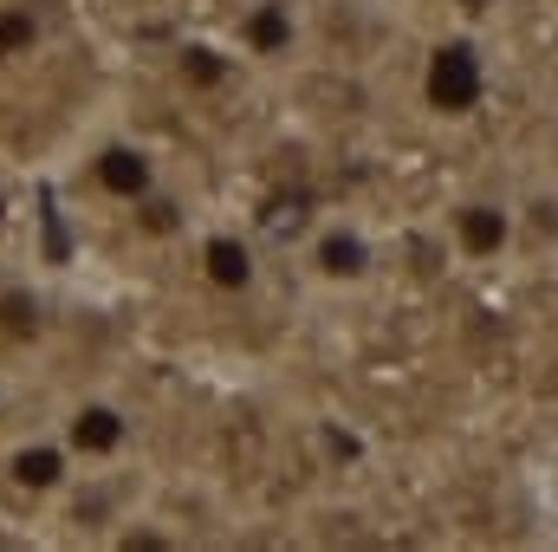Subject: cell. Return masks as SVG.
<instances>
[{
    "label": "cell",
    "mask_w": 558,
    "mask_h": 552,
    "mask_svg": "<svg viewBox=\"0 0 558 552\" xmlns=\"http://www.w3.org/2000/svg\"><path fill=\"white\" fill-rule=\"evenodd\" d=\"M59 435H65V448H72L78 468H111V461L131 455L137 416L124 410L118 397H78L72 410L59 416Z\"/></svg>",
    "instance_id": "obj_4"
},
{
    "label": "cell",
    "mask_w": 558,
    "mask_h": 552,
    "mask_svg": "<svg viewBox=\"0 0 558 552\" xmlns=\"http://www.w3.org/2000/svg\"><path fill=\"white\" fill-rule=\"evenodd\" d=\"M0 416H7V377H0Z\"/></svg>",
    "instance_id": "obj_12"
},
{
    "label": "cell",
    "mask_w": 558,
    "mask_h": 552,
    "mask_svg": "<svg viewBox=\"0 0 558 552\" xmlns=\"http://www.w3.org/2000/svg\"><path fill=\"white\" fill-rule=\"evenodd\" d=\"M175 72H182V85L215 92V85H228V79H234V52H221V46H182Z\"/></svg>",
    "instance_id": "obj_11"
},
{
    "label": "cell",
    "mask_w": 558,
    "mask_h": 552,
    "mask_svg": "<svg viewBox=\"0 0 558 552\" xmlns=\"http://www.w3.org/2000/svg\"><path fill=\"white\" fill-rule=\"evenodd\" d=\"M46 332V299L33 286H0V338L7 345H33Z\"/></svg>",
    "instance_id": "obj_9"
},
{
    "label": "cell",
    "mask_w": 558,
    "mask_h": 552,
    "mask_svg": "<svg viewBox=\"0 0 558 552\" xmlns=\"http://www.w3.org/2000/svg\"><path fill=\"white\" fill-rule=\"evenodd\" d=\"M72 475H78V461H72V448H65V435H59V429L26 435V442H13V448H7V481H13L20 494H33V501L59 494Z\"/></svg>",
    "instance_id": "obj_8"
},
{
    "label": "cell",
    "mask_w": 558,
    "mask_h": 552,
    "mask_svg": "<svg viewBox=\"0 0 558 552\" xmlns=\"http://www.w3.org/2000/svg\"><path fill=\"white\" fill-rule=\"evenodd\" d=\"M195 274L208 279L221 299H241V292L260 286V248L247 235H234V228H208L195 241Z\"/></svg>",
    "instance_id": "obj_7"
},
{
    "label": "cell",
    "mask_w": 558,
    "mask_h": 552,
    "mask_svg": "<svg viewBox=\"0 0 558 552\" xmlns=\"http://www.w3.org/2000/svg\"><path fill=\"white\" fill-rule=\"evenodd\" d=\"M448 241H454V254L474 261V267L507 261L513 241H520V202H513L507 189H474V195H461V202L448 208Z\"/></svg>",
    "instance_id": "obj_2"
},
{
    "label": "cell",
    "mask_w": 558,
    "mask_h": 552,
    "mask_svg": "<svg viewBox=\"0 0 558 552\" xmlns=\"http://www.w3.org/2000/svg\"><path fill=\"white\" fill-rule=\"evenodd\" d=\"M39 39H46V20H39V7H26V0H0V65L26 59Z\"/></svg>",
    "instance_id": "obj_10"
},
{
    "label": "cell",
    "mask_w": 558,
    "mask_h": 552,
    "mask_svg": "<svg viewBox=\"0 0 558 552\" xmlns=\"http://www.w3.org/2000/svg\"><path fill=\"white\" fill-rule=\"evenodd\" d=\"M234 46L254 59V65H279L305 46V13L299 0H247L241 20H234Z\"/></svg>",
    "instance_id": "obj_6"
},
{
    "label": "cell",
    "mask_w": 558,
    "mask_h": 552,
    "mask_svg": "<svg viewBox=\"0 0 558 552\" xmlns=\"http://www.w3.org/2000/svg\"><path fill=\"white\" fill-rule=\"evenodd\" d=\"M305 267H312V279H325V286H364V279L377 274V241H371V228L357 215H331V221L312 228Z\"/></svg>",
    "instance_id": "obj_5"
},
{
    "label": "cell",
    "mask_w": 558,
    "mask_h": 552,
    "mask_svg": "<svg viewBox=\"0 0 558 552\" xmlns=\"http://www.w3.org/2000/svg\"><path fill=\"white\" fill-rule=\"evenodd\" d=\"M487 92H494V65H487V46L474 33H441L422 52V105H428V118L468 124V118H481Z\"/></svg>",
    "instance_id": "obj_1"
},
{
    "label": "cell",
    "mask_w": 558,
    "mask_h": 552,
    "mask_svg": "<svg viewBox=\"0 0 558 552\" xmlns=\"http://www.w3.org/2000/svg\"><path fill=\"white\" fill-rule=\"evenodd\" d=\"M85 176H92V195H98V202L137 215L143 202L162 189V156H156L143 137H105L98 149H92Z\"/></svg>",
    "instance_id": "obj_3"
}]
</instances>
